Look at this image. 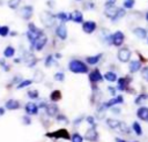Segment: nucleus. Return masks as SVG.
I'll return each mask as SVG.
<instances>
[{
    "label": "nucleus",
    "instance_id": "nucleus-7",
    "mask_svg": "<svg viewBox=\"0 0 148 142\" xmlns=\"http://www.w3.org/2000/svg\"><path fill=\"white\" fill-rule=\"evenodd\" d=\"M46 43H47V36L45 35V32L43 33V35H40L30 46H31V50H34V51H37V52H40L44 47H45V45H46Z\"/></svg>",
    "mask_w": 148,
    "mask_h": 142
},
{
    "label": "nucleus",
    "instance_id": "nucleus-1",
    "mask_svg": "<svg viewBox=\"0 0 148 142\" xmlns=\"http://www.w3.org/2000/svg\"><path fill=\"white\" fill-rule=\"evenodd\" d=\"M68 70L74 74H86L89 72L88 63L80 59H72L68 62Z\"/></svg>",
    "mask_w": 148,
    "mask_h": 142
},
{
    "label": "nucleus",
    "instance_id": "nucleus-19",
    "mask_svg": "<svg viewBox=\"0 0 148 142\" xmlns=\"http://www.w3.org/2000/svg\"><path fill=\"white\" fill-rule=\"evenodd\" d=\"M141 68H142V61L141 60H131L130 61V65H128L130 73L134 74V73L141 70Z\"/></svg>",
    "mask_w": 148,
    "mask_h": 142
},
{
    "label": "nucleus",
    "instance_id": "nucleus-17",
    "mask_svg": "<svg viewBox=\"0 0 148 142\" xmlns=\"http://www.w3.org/2000/svg\"><path fill=\"white\" fill-rule=\"evenodd\" d=\"M20 13H21L22 18L25 20V21H28V20H30V18L32 17V15H34V7H32L31 5H25V6H23V7L21 8Z\"/></svg>",
    "mask_w": 148,
    "mask_h": 142
},
{
    "label": "nucleus",
    "instance_id": "nucleus-46",
    "mask_svg": "<svg viewBox=\"0 0 148 142\" xmlns=\"http://www.w3.org/2000/svg\"><path fill=\"white\" fill-rule=\"evenodd\" d=\"M22 122H23V125H31L32 121H31V118L28 114H25L22 117Z\"/></svg>",
    "mask_w": 148,
    "mask_h": 142
},
{
    "label": "nucleus",
    "instance_id": "nucleus-26",
    "mask_svg": "<svg viewBox=\"0 0 148 142\" xmlns=\"http://www.w3.org/2000/svg\"><path fill=\"white\" fill-rule=\"evenodd\" d=\"M61 97H62L61 91H60V90H58V89L52 90V91H51V94H50V100H51V102H53V103L59 102V100L61 99Z\"/></svg>",
    "mask_w": 148,
    "mask_h": 142
},
{
    "label": "nucleus",
    "instance_id": "nucleus-42",
    "mask_svg": "<svg viewBox=\"0 0 148 142\" xmlns=\"http://www.w3.org/2000/svg\"><path fill=\"white\" fill-rule=\"evenodd\" d=\"M134 3H135V0H125L123 5H124V8H126V9H131V8H133Z\"/></svg>",
    "mask_w": 148,
    "mask_h": 142
},
{
    "label": "nucleus",
    "instance_id": "nucleus-54",
    "mask_svg": "<svg viewBox=\"0 0 148 142\" xmlns=\"http://www.w3.org/2000/svg\"><path fill=\"white\" fill-rule=\"evenodd\" d=\"M21 61H22V59H21V58H15V59H14V62H15V63L21 62Z\"/></svg>",
    "mask_w": 148,
    "mask_h": 142
},
{
    "label": "nucleus",
    "instance_id": "nucleus-35",
    "mask_svg": "<svg viewBox=\"0 0 148 142\" xmlns=\"http://www.w3.org/2000/svg\"><path fill=\"white\" fill-rule=\"evenodd\" d=\"M84 137L79 133H73L71 136V142H83Z\"/></svg>",
    "mask_w": 148,
    "mask_h": 142
},
{
    "label": "nucleus",
    "instance_id": "nucleus-34",
    "mask_svg": "<svg viewBox=\"0 0 148 142\" xmlns=\"http://www.w3.org/2000/svg\"><path fill=\"white\" fill-rule=\"evenodd\" d=\"M10 33V29L8 25H0V36L1 37H7Z\"/></svg>",
    "mask_w": 148,
    "mask_h": 142
},
{
    "label": "nucleus",
    "instance_id": "nucleus-51",
    "mask_svg": "<svg viewBox=\"0 0 148 142\" xmlns=\"http://www.w3.org/2000/svg\"><path fill=\"white\" fill-rule=\"evenodd\" d=\"M108 90L110 91V94L114 97L116 96V88H113V87H108Z\"/></svg>",
    "mask_w": 148,
    "mask_h": 142
},
{
    "label": "nucleus",
    "instance_id": "nucleus-14",
    "mask_svg": "<svg viewBox=\"0 0 148 142\" xmlns=\"http://www.w3.org/2000/svg\"><path fill=\"white\" fill-rule=\"evenodd\" d=\"M96 29H97V23L95 21H84L82 23V31L84 33L90 35V33L95 32Z\"/></svg>",
    "mask_w": 148,
    "mask_h": 142
},
{
    "label": "nucleus",
    "instance_id": "nucleus-45",
    "mask_svg": "<svg viewBox=\"0 0 148 142\" xmlns=\"http://www.w3.org/2000/svg\"><path fill=\"white\" fill-rule=\"evenodd\" d=\"M86 121H87L90 126H95V127H96V120H95V117H92V115H88V117H86Z\"/></svg>",
    "mask_w": 148,
    "mask_h": 142
},
{
    "label": "nucleus",
    "instance_id": "nucleus-8",
    "mask_svg": "<svg viewBox=\"0 0 148 142\" xmlns=\"http://www.w3.org/2000/svg\"><path fill=\"white\" fill-rule=\"evenodd\" d=\"M83 137L88 142H98L99 141V134H98V132H97V129H96L95 126H90L86 130Z\"/></svg>",
    "mask_w": 148,
    "mask_h": 142
},
{
    "label": "nucleus",
    "instance_id": "nucleus-9",
    "mask_svg": "<svg viewBox=\"0 0 148 142\" xmlns=\"http://www.w3.org/2000/svg\"><path fill=\"white\" fill-rule=\"evenodd\" d=\"M131 57H132V52L128 47L124 46V47H120L118 50V53H117V58L120 62H128L131 61Z\"/></svg>",
    "mask_w": 148,
    "mask_h": 142
},
{
    "label": "nucleus",
    "instance_id": "nucleus-11",
    "mask_svg": "<svg viewBox=\"0 0 148 142\" xmlns=\"http://www.w3.org/2000/svg\"><path fill=\"white\" fill-rule=\"evenodd\" d=\"M125 42V35L121 32V31H116L113 33H111V44L116 47H119V46H123Z\"/></svg>",
    "mask_w": 148,
    "mask_h": 142
},
{
    "label": "nucleus",
    "instance_id": "nucleus-3",
    "mask_svg": "<svg viewBox=\"0 0 148 142\" xmlns=\"http://www.w3.org/2000/svg\"><path fill=\"white\" fill-rule=\"evenodd\" d=\"M43 33H44V31H43L42 29L37 28V25H36L35 23L30 22V23L28 24V30H27V32H25V36H27V39L29 40L30 45H31L40 35H43Z\"/></svg>",
    "mask_w": 148,
    "mask_h": 142
},
{
    "label": "nucleus",
    "instance_id": "nucleus-39",
    "mask_svg": "<svg viewBox=\"0 0 148 142\" xmlns=\"http://www.w3.org/2000/svg\"><path fill=\"white\" fill-rule=\"evenodd\" d=\"M146 99H148V95L147 94H141V95H139L136 98H135V100H134V103L135 104H141L143 100H146Z\"/></svg>",
    "mask_w": 148,
    "mask_h": 142
},
{
    "label": "nucleus",
    "instance_id": "nucleus-28",
    "mask_svg": "<svg viewBox=\"0 0 148 142\" xmlns=\"http://www.w3.org/2000/svg\"><path fill=\"white\" fill-rule=\"evenodd\" d=\"M133 33L138 37V38H140V39H145V38H147V31L143 29V28H135L134 30H133Z\"/></svg>",
    "mask_w": 148,
    "mask_h": 142
},
{
    "label": "nucleus",
    "instance_id": "nucleus-40",
    "mask_svg": "<svg viewBox=\"0 0 148 142\" xmlns=\"http://www.w3.org/2000/svg\"><path fill=\"white\" fill-rule=\"evenodd\" d=\"M141 77L146 82H148V66H145L141 68Z\"/></svg>",
    "mask_w": 148,
    "mask_h": 142
},
{
    "label": "nucleus",
    "instance_id": "nucleus-43",
    "mask_svg": "<svg viewBox=\"0 0 148 142\" xmlns=\"http://www.w3.org/2000/svg\"><path fill=\"white\" fill-rule=\"evenodd\" d=\"M6 58H2V59H0V66L3 68V70L5 72H9V69H10V67L8 66V63L6 62V60H5Z\"/></svg>",
    "mask_w": 148,
    "mask_h": 142
},
{
    "label": "nucleus",
    "instance_id": "nucleus-37",
    "mask_svg": "<svg viewBox=\"0 0 148 142\" xmlns=\"http://www.w3.org/2000/svg\"><path fill=\"white\" fill-rule=\"evenodd\" d=\"M27 95H28V97H29L30 99H37V98L39 97V92H38V90H36V89L29 90V91L27 92Z\"/></svg>",
    "mask_w": 148,
    "mask_h": 142
},
{
    "label": "nucleus",
    "instance_id": "nucleus-58",
    "mask_svg": "<svg viewBox=\"0 0 148 142\" xmlns=\"http://www.w3.org/2000/svg\"><path fill=\"white\" fill-rule=\"evenodd\" d=\"M76 1H81V0H76Z\"/></svg>",
    "mask_w": 148,
    "mask_h": 142
},
{
    "label": "nucleus",
    "instance_id": "nucleus-55",
    "mask_svg": "<svg viewBox=\"0 0 148 142\" xmlns=\"http://www.w3.org/2000/svg\"><path fill=\"white\" fill-rule=\"evenodd\" d=\"M54 58H56V59H60V58H61V54H60V53H56V54H54Z\"/></svg>",
    "mask_w": 148,
    "mask_h": 142
},
{
    "label": "nucleus",
    "instance_id": "nucleus-5",
    "mask_svg": "<svg viewBox=\"0 0 148 142\" xmlns=\"http://www.w3.org/2000/svg\"><path fill=\"white\" fill-rule=\"evenodd\" d=\"M45 136L51 139V140H71V134L66 128H59L57 130L47 132L45 133Z\"/></svg>",
    "mask_w": 148,
    "mask_h": 142
},
{
    "label": "nucleus",
    "instance_id": "nucleus-44",
    "mask_svg": "<svg viewBox=\"0 0 148 142\" xmlns=\"http://www.w3.org/2000/svg\"><path fill=\"white\" fill-rule=\"evenodd\" d=\"M43 77H44V74H43L40 70H37V72L35 73L34 80H35V81H37V82H40V81L43 80Z\"/></svg>",
    "mask_w": 148,
    "mask_h": 142
},
{
    "label": "nucleus",
    "instance_id": "nucleus-52",
    "mask_svg": "<svg viewBox=\"0 0 148 142\" xmlns=\"http://www.w3.org/2000/svg\"><path fill=\"white\" fill-rule=\"evenodd\" d=\"M114 141H116V142H128V141H126V140H124V139H120V137H116ZM132 142H138V141H132Z\"/></svg>",
    "mask_w": 148,
    "mask_h": 142
},
{
    "label": "nucleus",
    "instance_id": "nucleus-20",
    "mask_svg": "<svg viewBox=\"0 0 148 142\" xmlns=\"http://www.w3.org/2000/svg\"><path fill=\"white\" fill-rule=\"evenodd\" d=\"M69 17L71 21H73L74 23H83V14L81 10H73L72 13H69Z\"/></svg>",
    "mask_w": 148,
    "mask_h": 142
},
{
    "label": "nucleus",
    "instance_id": "nucleus-25",
    "mask_svg": "<svg viewBox=\"0 0 148 142\" xmlns=\"http://www.w3.org/2000/svg\"><path fill=\"white\" fill-rule=\"evenodd\" d=\"M56 17L57 20H59L61 23H66L68 21H71V17H69V13H65V12H59L56 14Z\"/></svg>",
    "mask_w": 148,
    "mask_h": 142
},
{
    "label": "nucleus",
    "instance_id": "nucleus-41",
    "mask_svg": "<svg viewBox=\"0 0 148 142\" xmlns=\"http://www.w3.org/2000/svg\"><path fill=\"white\" fill-rule=\"evenodd\" d=\"M53 79H54L56 81H59V82H62V81L65 80V74H64L62 72H58V73H56V74H54V76H53Z\"/></svg>",
    "mask_w": 148,
    "mask_h": 142
},
{
    "label": "nucleus",
    "instance_id": "nucleus-57",
    "mask_svg": "<svg viewBox=\"0 0 148 142\" xmlns=\"http://www.w3.org/2000/svg\"><path fill=\"white\" fill-rule=\"evenodd\" d=\"M146 20H147V21H148V12H147V13H146Z\"/></svg>",
    "mask_w": 148,
    "mask_h": 142
},
{
    "label": "nucleus",
    "instance_id": "nucleus-53",
    "mask_svg": "<svg viewBox=\"0 0 148 142\" xmlns=\"http://www.w3.org/2000/svg\"><path fill=\"white\" fill-rule=\"evenodd\" d=\"M5 112H6V107L0 106V117H1V115H3V114H5Z\"/></svg>",
    "mask_w": 148,
    "mask_h": 142
},
{
    "label": "nucleus",
    "instance_id": "nucleus-47",
    "mask_svg": "<svg viewBox=\"0 0 148 142\" xmlns=\"http://www.w3.org/2000/svg\"><path fill=\"white\" fill-rule=\"evenodd\" d=\"M21 81H22L21 76H15V77L12 80V82H10V84H9L8 87H12V85H14V84H16V85H17V84H18Z\"/></svg>",
    "mask_w": 148,
    "mask_h": 142
},
{
    "label": "nucleus",
    "instance_id": "nucleus-32",
    "mask_svg": "<svg viewBox=\"0 0 148 142\" xmlns=\"http://www.w3.org/2000/svg\"><path fill=\"white\" fill-rule=\"evenodd\" d=\"M105 121H106V125H108V126H109L111 129H114V130H116V128H117V126H118V124H119V121H120V120L108 118Z\"/></svg>",
    "mask_w": 148,
    "mask_h": 142
},
{
    "label": "nucleus",
    "instance_id": "nucleus-36",
    "mask_svg": "<svg viewBox=\"0 0 148 142\" xmlns=\"http://www.w3.org/2000/svg\"><path fill=\"white\" fill-rule=\"evenodd\" d=\"M20 3H21V0H8V7L14 10L18 8Z\"/></svg>",
    "mask_w": 148,
    "mask_h": 142
},
{
    "label": "nucleus",
    "instance_id": "nucleus-16",
    "mask_svg": "<svg viewBox=\"0 0 148 142\" xmlns=\"http://www.w3.org/2000/svg\"><path fill=\"white\" fill-rule=\"evenodd\" d=\"M24 111L28 115H37L38 114V111H39V107L36 103L34 102H28L25 103L24 105Z\"/></svg>",
    "mask_w": 148,
    "mask_h": 142
},
{
    "label": "nucleus",
    "instance_id": "nucleus-48",
    "mask_svg": "<svg viewBox=\"0 0 148 142\" xmlns=\"http://www.w3.org/2000/svg\"><path fill=\"white\" fill-rule=\"evenodd\" d=\"M83 119H86L83 115H80V117H77V118H76V119L73 121V125H74V126H77V125H80V124L82 122V120H83Z\"/></svg>",
    "mask_w": 148,
    "mask_h": 142
},
{
    "label": "nucleus",
    "instance_id": "nucleus-27",
    "mask_svg": "<svg viewBox=\"0 0 148 142\" xmlns=\"http://www.w3.org/2000/svg\"><path fill=\"white\" fill-rule=\"evenodd\" d=\"M57 65V60H56V58H54V54H47L46 55V58L44 59V66L45 67H51L52 65Z\"/></svg>",
    "mask_w": 148,
    "mask_h": 142
},
{
    "label": "nucleus",
    "instance_id": "nucleus-15",
    "mask_svg": "<svg viewBox=\"0 0 148 142\" xmlns=\"http://www.w3.org/2000/svg\"><path fill=\"white\" fill-rule=\"evenodd\" d=\"M123 103H124V97H123L121 95H118V96H114L113 98H111V99H109L108 102L102 103V104H103V106H104L105 109H111L112 106H116V105L123 104Z\"/></svg>",
    "mask_w": 148,
    "mask_h": 142
},
{
    "label": "nucleus",
    "instance_id": "nucleus-6",
    "mask_svg": "<svg viewBox=\"0 0 148 142\" xmlns=\"http://www.w3.org/2000/svg\"><path fill=\"white\" fill-rule=\"evenodd\" d=\"M132 82V77L131 76H124L117 80V90L120 91H130V94H132L133 89L130 88V84Z\"/></svg>",
    "mask_w": 148,
    "mask_h": 142
},
{
    "label": "nucleus",
    "instance_id": "nucleus-10",
    "mask_svg": "<svg viewBox=\"0 0 148 142\" xmlns=\"http://www.w3.org/2000/svg\"><path fill=\"white\" fill-rule=\"evenodd\" d=\"M22 60L24 61V63H25L27 67H29V68H34V67L37 65V62H38V59H37L31 52H28V51H25V52L23 53Z\"/></svg>",
    "mask_w": 148,
    "mask_h": 142
},
{
    "label": "nucleus",
    "instance_id": "nucleus-13",
    "mask_svg": "<svg viewBox=\"0 0 148 142\" xmlns=\"http://www.w3.org/2000/svg\"><path fill=\"white\" fill-rule=\"evenodd\" d=\"M56 35L57 37L60 39V40H66L67 37H68V31H67V27H66V23H61L58 24L56 27Z\"/></svg>",
    "mask_w": 148,
    "mask_h": 142
},
{
    "label": "nucleus",
    "instance_id": "nucleus-21",
    "mask_svg": "<svg viewBox=\"0 0 148 142\" xmlns=\"http://www.w3.org/2000/svg\"><path fill=\"white\" fill-rule=\"evenodd\" d=\"M136 117L140 120L148 122V107L147 106H140L136 111Z\"/></svg>",
    "mask_w": 148,
    "mask_h": 142
},
{
    "label": "nucleus",
    "instance_id": "nucleus-22",
    "mask_svg": "<svg viewBox=\"0 0 148 142\" xmlns=\"http://www.w3.org/2000/svg\"><path fill=\"white\" fill-rule=\"evenodd\" d=\"M5 107H6V110L15 111V110H17V109L21 107V104H20V102L16 100V99H8V100L5 103Z\"/></svg>",
    "mask_w": 148,
    "mask_h": 142
},
{
    "label": "nucleus",
    "instance_id": "nucleus-49",
    "mask_svg": "<svg viewBox=\"0 0 148 142\" xmlns=\"http://www.w3.org/2000/svg\"><path fill=\"white\" fill-rule=\"evenodd\" d=\"M114 3H116V0H108V1H105V7L114 6Z\"/></svg>",
    "mask_w": 148,
    "mask_h": 142
},
{
    "label": "nucleus",
    "instance_id": "nucleus-38",
    "mask_svg": "<svg viewBox=\"0 0 148 142\" xmlns=\"http://www.w3.org/2000/svg\"><path fill=\"white\" fill-rule=\"evenodd\" d=\"M56 120H57L58 122H65V124H68V122H69V121H68V118H67L65 114H62V113H58L57 117H56Z\"/></svg>",
    "mask_w": 148,
    "mask_h": 142
},
{
    "label": "nucleus",
    "instance_id": "nucleus-24",
    "mask_svg": "<svg viewBox=\"0 0 148 142\" xmlns=\"http://www.w3.org/2000/svg\"><path fill=\"white\" fill-rule=\"evenodd\" d=\"M116 130H117V132H119L120 134H126V135L131 133L130 127H128V126H127V124H125L124 121H119V124H118V126H117Z\"/></svg>",
    "mask_w": 148,
    "mask_h": 142
},
{
    "label": "nucleus",
    "instance_id": "nucleus-31",
    "mask_svg": "<svg viewBox=\"0 0 148 142\" xmlns=\"http://www.w3.org/2000/svg\"><path fill=\"white\" fill-rule=\"evenodd\" d=\"M32 82H34V80H30V79L22 80V81L16 85V88H17V89H24V88H27V87L31 85V84H32Z\"/></svg>",
    "mask_w": 148,
    "mask_h": 142
},
{
    "label": "nucleus",
    "instance_id": "nucleus-2",
    "mask_svg": "<svg viewBox=\"0 0 148 142\" xmlns=\"http://www.w3.org/2000/svg\"><path fill=\"white\" fill-rule=\"evenodd\" d=\"M125 14H126L125 9L116 7V6H109V7H105V9H104V15L112 21L121 18L123 16H125Z\"/></svg>",
    "mask_w": 148,
    "mask_h": 142
},
{
    "label": "nucleus",
    "instance_id": "nucleus-12",
    "mask_svg": "<svg viewBox=\"0 0 148 142\" xmlns=\"http://www.w3.org/2000/svg\"><path fill=\"white\" fill-rule=\"evenodd\" d=\"M88 79H89L90 83L96 84V83L102 82V81L104 80V75H102V73H101V70H99L98 68H95V69H92L91 72H89Z\"/></svg>",
    "mask_w": 148,
    "mask_h": 142
},
{
    "label": "nucleus",
    "instance_id": "nucleus-4",
    "mask_svg": "<svg viewBox=\"0 0 148 142\" xmlns=\"http://www.w3.org/2000/svg\"><path fill=\"white\" fill-rule=\"evenodd\" d=\"M39 20L42 22V24L45 27V28H52L56 25V21H57V17L56 15L50 12V10H44L39 14Z\"/></svg>",
    "mask_w": 148,
    "mask_h": 142
},
{
    "label": "nucleus",
    "instance_id": "nucleus-30",
    "mask_svg": "<svg viewBox=\"0 0 148 142\" xmlns=\"http://www.w3.org/2000/svg\"><path fill=\"white\" fill-rule=\"evenodd\" d=\"M104 80H106L109 82H116L118 80V76H117V74L114 72H110L109 70V72L104 73Z\"/></svg>",
    "mask_w": 148,
    "mask_h": 142
},
{
    "label": "nucleus",
    "instance_id": "nucleus-56",
    "mask_svg": "<svg viewBox=\"0 0 148 142\" xmlns=\"http://www.w3.org/2000/svg\"><path fill=\"white\" fill-rule=\"evenodd\" d=\"M9 35H10V36H16V35H17V32H16V31H10V33H9Z\"/></svg>",
    "mask_w": 148,
    "mask_h": 142
},
{
    "label": "nucleus",
    "instance_id": "nucleus-18",
    "mask_svg": "<svg viewBox=\"0 0 148 142\" xmlns=\"http://www.w3.org/2000/svg\"><path fill=\"white\" fill-rule=\"evenodd\" d=\"M44 111H45V114L52 118V117H57V114L59 113V107L56 103H52V104H47Z\"/></svg>",
    "mask_w": 148,
    "mask_h": 142
},
{
    "label": "nucleus",
    "instance_id": "nucleus-23",
    "mask_svg": "<svg viewBox=\"0 0 148 142\" xmlns=\"http://www.w3.org/2000/svg\"><path fill=\"white\" fill-rule=\"evenodd\" d=\"M102 53H98V54H95V55H90V57H87L86 58V62L88 63V65H91V66H94V65H97L98 62H99V60L102 59Z\"/></svg>",
    "mask_w": 148,
    "mask_h": 142
},
{
    "label": "nucleus",
    "instance_id": "nucleus-29",
    "mask_svg": "<svg viewBox=\"0 0 148 142\" xmlns=\"http://www.w3.org/2000/svg\"><path fill=\"white\" fill-rule=\"evenodd\" d=\"M3 58H6V59H8V58H13L14 55H15V48L13 47V46H10V45H8L5 50H3Z\"/></svg>",
    "mask_w": 148,
    "mask_h": 142
},
{
    "label": "nucleus",
    "instance_id": "nucleus-50",
    "mask_svg": "<svg viewBox=\"0 0 148 142\" xmlns=\"http://www.w3.org/2000/svg\"><path fill=\"white\" fill-rule=\"evenodd\" d=\"M87 9H92L94 7H95V5H94V2H91V1H88V3L84 6Z\"/></svg>",
    "mask_w": 148,
    "mask_h": 142
},
{
    "label": "nucleus",
    "instance_id": "nucleus-33",
    "mask_svg": "<svg viewBox=\"0 0 148 142\" xmlns=\"http://www.w3.org/2000/svg\"><path fill=\"white\" fill-rule=\"evenodd\" d=\"M132 129H133V132H134L138 136L142 135V128H141V126H140V124H139L138 121H134V122L132 124Z\"/></svg>",
    "mask_w": 148,
    "mask_h": 142
}]
</instances>
